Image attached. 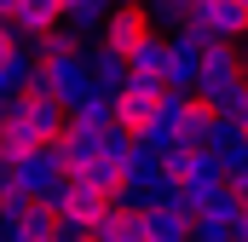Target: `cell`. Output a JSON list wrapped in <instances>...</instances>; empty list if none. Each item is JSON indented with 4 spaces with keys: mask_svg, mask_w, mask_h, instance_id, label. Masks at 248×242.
<instances>
[{
    "mask_svg": "<svg viewBox=\"0 0 248 242\" xmlns=\"http://www.w3.org/2000/svg\"><path fill=\"white\" fill-rule=\"evenodd\" d=\"M219 167H225V184H248V138H231L219 150Z\"/></svg>",
    "mask_w": 248,
    "mask_h": 242,
    "instance_id": "ac0fdd59",
    "label": "cell"
},
{
    "mask_svg": "<svg viewBox=\"0 0 248 242\" xmlns=\"http://www.w3.org/2000/svg\"><path fill=\"white\" fill-rule=\"evenodd\" d=\"M87 69H93V87H98L104 98H122V92H127V75H133V69H127V58H122V52H110L104 41L87 46Z\"/></svg>",
    "mask_w": 248,
    "mask_h": 242,
    "instance_id": "8992f818",
    "label": "cell"
},
{
    "mask_svg": "<svg viewBox=\"0 0 248 242\" xmlns=\"http://www.w3.org/2000/svg\"><path fill=\"white\" fill-rule=\"evenodd\" d=\"M23 52H29L35 63H58V58H75V52H87V46H81V35H75V29L63 23V29H52V35H41V41H29Z\"/></svg>",
    "mask_w": 248,
    "mask_h": 242,
    "instance_id": "30bf717a",
    "label": "cell"
},
{
    "mask_svg": "<svg viewBox=\"0 0 248 242\" xmlns=\"http://www.w3.org/2000/svg\"><path fill=\"white\" fill-rule=\"evenodd\" d=\"M237 6H243V12H248V0H237Z\"/></svg>",
    "mask_w": 248,
    "mask_h": 242,
    "instance_id": "44dd1931",
    "label": "cell"
},
{
    "mask_svg": "<svg viewBox=\"0 0 248 242\" xmlns=\"http://www.w3.org/2000/svg\"><path fill=\"white\" fill-rule=\"evenodd\" d=\"M144 225H150V242H196V219H185L179 208H156L144 213Z\"/></svg>",
    "mask_w": 248,
    "mask_h": 242,
    "instance_id": "8fae6325",
    "label": "cell"
},
{
    "mask_svg": "<svg viewBox=\"0 0 248 242\" xmlns=\"http://www.w3.org/2000/svg\"><path fill=\"white\" fill-rule=\"evenodd\" d=\"M23 46H29V41H23V35H17V29H6V23H0V69H6V63L17 58V52H23Z\"/></svg>",
    "mask_w": 248,
    "mask_h": 242,
    "instance_id": "d6986e66",
    "label": "cell"
},
{
    "mask_svg": "<svg viewBox=\"0 0 248 242\" xmlns=\"http://www.w3.org/2000/svg\"><path fill=\"white\" fill-rule=\"evenodd\" d=\"M69 121H75V127H93V133H110V127H116V98L93 92L81 110H69Z\"/></svg>",
    "mask_w": 248,
    "mask_h": 242,
    "instance_id": "2e32d148",
    "label": "cell"
},
{
    "mask_svg": "<svg viewBox=\"0 0 248 242\" xmlns=\"http://www.w3.org/2000/svg\"><path fill=\"white\" fill-rule=\"evenodd\" d=\"M150 35H156V29H150L144 6H116V12L104 17V35H98V41H104L110 52H122V58H133V52H139V46H144Z\"/></svg>",
    "mask_w": 248,
    "mask_h": 242,
    "instance_id": "5b68a950",
    "label": "cell"
},
{
    "mask_svg": "<svg viewBox=\"0 0 248 242\" xmlns=\"http://www.w3.org/2000/svg\"><path fill=\"white\" fill-rule=\"evenodd\" d=\"M63 179H69L63 144H46V150H35V156H23V162H17V190H23L29 202H46Z\"/></svg>",
    "mask_w": 248,
    "mask_h": 242,
    "instance_id": "3957f363",
    "label": "cell"
},
{
    "mask_svg": "<svg viewBox=\"0 0 248 242\" xmlns=\"http://www.w3.org/2000/svg\"><path fill=\"white\" fill-rule=\"evenodd\" d=\"M243 81H248V46H243Z\"/></svg>",
    "mask_w": 248,
    "mask_h": 242,
    "instance_id": "ffe728a7",
    "label": "cell"
},
{
    "mask_svg": "<svg viewBox=\"0 0 248 242\" xmlns=\"http://www.w3.org/2000/svg\"><path fill=\"white\" fill-rule=\"evenodd\" d=\"M12 127H17L35 150H46V144H63V133H69V110H63L52 92H23V98L12 104Z\"/></svg>",
    "mask_w": 248,
    "mask_h": 242,
    "instance_id": "6da1fadb",
    "label": "cell"
},
{
    "mask_svg": "<svg viewBox=\"0 0 248 242\" xmlns=\"http://www.w3.org/2000/svg\"><path fill=\"white\" fill-rule=\"evenodd\" d=\"M150 121H156V104H150V98H133V92L116 98V127H127L133 138H144V133H150Z\"/></svg>",
    "mask_w": 248,
    "mask_h": 242,
    "instance_id": "4fadbf2b",
    "label": "cell"
},
{
    "mask_svg": "<svg viewBox=\"0 0 248 242\" xmlns=\"http://www.w3.org/2000/svg\"><path fill=\"white\" fill-rule=\"evenodd\" d=\"M127 69L133 75H150V81H162V69H168V35H150L133 58H127Z\"/></svg>",
    "mask_w": 248,
    "mask_h": 242,
    "instance_id": "9a60e30c",
    "label": "cell"
},
{
    "mask_svg": "<svg viewBox=\"0 0 248 242\" xmlns=\"http://www.w3.org/2000/svg\"><path fill=\"white\" fill-rule=\"evenodd\" d=\"M93 242H150V225H144L139 213H122V208H110V213L93 225Z\"/></svg>",
    "mask_w": 248,
    "mask_h": 242,
    "instance_id": "ba28073f",
    "label": "cell"
},
{
    "mask_svg": "<svg viewBox=\"0 0 248 242\" xmlns=\"http://www.w3.org/2000/svg\"><path fill=\"white\" fill-rule=\"evenodd\" d=\"M190 12H196V0H144V17L156 35H179L190 23Z\"/></svg>",
    "mask_w": 248,
    "mask_h": 242,
    "instance_id": "7c38bea8",
    "label": "cell"
},
{
    "mask_svg": "<svg viewBox=\"0 0 248 242\" xmlns=\"http://www.w3.org/2000/svg\"><path fill=\"white\" fill-rule=\"evenodd\" d=\"M116 6L110 0H63V23L87 41V35H104V17H110Z\"/></svg>",
    "mask_w": 248,
    "mask_h": 242,
    "instance_id": "9c48e42d",
    "label": "cell"
},
{
    "mask_svg": "<svg viewBox=\"0 0 248 242\" xmlns=\"http://www.w3.org/2000/svg\"><path fill=\"white\" fill-rule=\"evenodd\" d=\"M214 121H219L231 138H248V87H237L231 98H219V104H214Z\"/></svg>",
    "mask_w": 248,
    "mask_h": 242,
    "instance_id": "5bb4252c",
    "label": "cell"
},
{
    "mask_svg": "<svg viewBox=\"0 0 248 242\" xmlns=\"http://www.w3.org/2000/svg\"><path fill=\"white\" fill-rule=\"evenodd\" d=\"M243 81V46H208L202 52V87H196V104H219V98H231Z\"/></svg>",
    "mask_w": 248,
    "mask_h": 242,
    "instance_id": "7a4b0ae2",
    "label": "cell"
},
{
    "mask_svg": "<svg viewBox=\"0 0 248 242\" xmlns=\"http://www.w3.org/2000/svg\"><path fill=\"white\" fill-rule=\"evenodd\" d=\"M190 29H202L214 46H237V41L248 35V12L237 6V0H196Z\"/></svg>",
    "mask_w": 248,
    "mask_h": 242,
    "instance_id": "277c9868",
    "label": "cell"
},
{
    "mask_svg": "<svg viewBox=\"0 0 248 242\" xmlns=\"http://www.w3.org/2000/svg\"><path fill=\"white\" fill-rule=\"evenodd\" d=\"M12 29H17L23 41H41V35L63 29V0H17V12H12Z\"/></svg>",
    "mask_w": 248,
    "mask_h": 242,
    "instance_id": "52a82bcc",
    "label": "cell"
},
{
    "mask_svg": "<svg viewBox=\"0 0 248 242\" xmlns=\"http://www.w3.org/2000/svg\"><path fill=\"white\" fill-rule=\"evenodd\" d=\"M52 237H58V213L35 202V208H29V219L17 225V242H52Z\"/></svg>",
    "mask_w": 248,
    "mask_h": 242,
    "instance_id": "e0dca14e",
    "label": "cell"
}]
</instances>
